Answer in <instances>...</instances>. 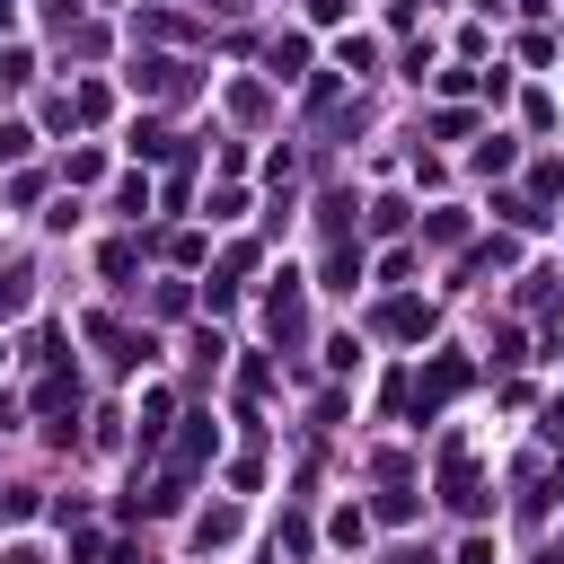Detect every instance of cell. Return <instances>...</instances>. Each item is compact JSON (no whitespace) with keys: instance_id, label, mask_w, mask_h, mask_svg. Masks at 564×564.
Masks as SVG:
<instances>
[{"instance_id":"obj_1","label":"cell","mask_w":564,"mask_h":564,"mask_svg":"<svg viewBox=\"0 0 564 564\" xmlns=\"http://www.w3.org/2000/svg\"><path fill=\"white\" fill-rule=\"evenodd\" d=\"M132 89H151V98H185L194 80H185V62H141V70H132Z\"/></svg>"},{"instance_id":"obj_2","label":"cell","mask_w":564,"mask_h":564,"mask_svg":"<svg viewBox=\"0 0 564 564\" xmlns=\"http://www.w3.org/2000/svg\"><path fill=\"white\" fill-rule=\"evenodd\" d=\"M388 326H397V335H423V326H433V309H423V300H397Z\"/></svg>"},{"instance_id":"obj_3","label":"cell","mask_w":564,"mask_h":564,"mask_svg":"<svg viewBox=\"0 0 564 564\" xmlns=\"http://www.w3.org/2000/svg\"><path fill=\"white\" fill-rule=\"evenodd\" d=\"M36 406H44V414H70V406H80V388H70V380H44Z\"/></svg>"},{"instance_id":"obj_4","label":"cell","mask_w":564,"mask_h":564,"mask_svg":"<svg viewBox=\"0 0 564 564\" xmlns=\"http://www.w3.org/2000/svg\"><path fill=\"white\" fill-rule=\"evenodd\" d=\"M18 300H27V282H18V273H0V318H10Z\"/></svg>"},{"instance_id":"obj_5","label":"cell","mask_w":564,"mask_h":564,"mask_svg":"<svg viewBox=\"0 0 564 564\" xmlns=\"http://www.w3.org/2000/svg\"><path fill=\"white\" fill-rule=\"evenodd\" d=\"M0 521H27V493H0Z\"/></svg>"}]
</instances>
